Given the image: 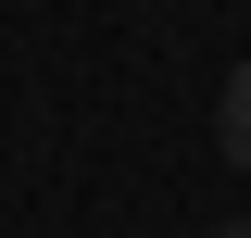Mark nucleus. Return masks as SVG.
Listing matches in <instances>:
<instances>
[{"label": "nucleus", "mask_w": 251, "mask_h": 238, "mask_svg": "<svg viewBox=\"0 0 251 238\" xmlns=\"http://www.w3.org/2000/svg\"><path fill=\"white\" fill-rule=\"evenodd\" d=\"M214 138H226V163H251V63H226V100H214Z\"/></svg>", "instance_id": "nucleus-1"}, {"label": "nucleus", "mask_w": 251, "mask_h": 238, "mask_svg": "<svg viewBox=\"0 0 251 238\" xmlns=\"http://www.w3.org/2000/svg\"><path fill=\"white\" fill-rule=\"evenodd\" d=\"M214 238H251V226H214Z\"/></svg>", "instance_id": "nucleus-2"}]
</instances>
